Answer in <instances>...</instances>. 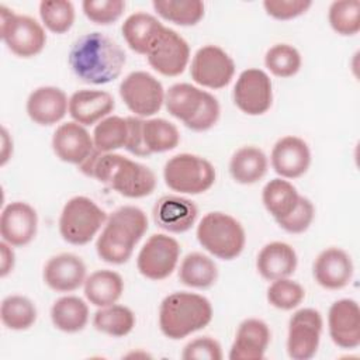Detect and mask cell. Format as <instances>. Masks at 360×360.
Here are the masks:
<instances>
[{
  "label": "cell",
  "mask_w": 360,
  "mask_h": 360,
  "mask_svg": "<svg viewBox=\"0 0 360 360\" xmlns=\"http://www.w3.org/2000/svg\"><path fill=\"white\" fill-rule=\"evenodd\" d=\"M77 167L84 176L96 179L127 198H142L156 188V176L150 167L120 153H103L94 149Z\"/></svg>",
  "instance_id": "1"
},
{
  "label": "cell",
  "mask_w": 360,
  "mask_h": 360,
  "mask_svg": "<svg viewBox=\"0 0 360 360\" xmlns=\"http://www.w3.org/2000/svg\"><path fill=\"white\" fill-rule=\"evenodd\" d=\"M68 62L82 82L105 84L120 77L127 55L112 38L101 32H87L72 44Z\"/></svg>",
  "instance_id": "2"
},
{
  "label": "cell",
  "mask_w": 360,
  "mask_h": 360,
  "mask_svg": "<svg viewBox=\"0 0 360 360\" xmlns=\"http://www.w3.org/2000/svg\"><path fill=\"white\" fill-rule=\"evenodd\" d=\"M146 231V214L135 205H122L108 215L97 238L96 252L105 263L124 264Z\"/></svg>",
  "instance_id": "3"
},
{
  "label": "cell",
  "mask_w": 360,
  "mask_h": 360,
  "mask_svg": "<svg viewBox=\"0 0 360 360\" xmlns=\"http://www.w3.org/2000/svg\"><path fill=\"white\" fill-rule=\"evenodd\" d=\"M214 316L212 305L201 294L188 291H176L166 295L159 307L160 332L179 340L204 329Z\"/></svg>",
  "instance_id": "4"
},
{
  "label": "cell",
  "mask_w": 360,
  "mask_h": 360,
  "mask_svg": "<svg viewBox=\"0 0 360 360\" xmlns=\"http://www.w3.org/2000/svg\"><path fill=\"white\" fill-rule=\"evenodd\" d=\"M165 107L170 115L195 132L211 129L221 114L217 97L190 83L172 84L165 94Z\"/></svg>",
  "instance_id": "5"
},
{
  "label": "cell",
  "mask_w": 360,
  "mask_h": 360,
  "mask_svg": "<svg viewBox=\"0 0 360 360\" xmlns=\"http://www.w3.org/2000/svg\"><path fill=\"white\" fill-rule=\"evenodd\" d=\"M195 236L208 253L221 260L236 259L246 243L242 224L232 215L221 211L205 214L197 225Z\"/></svg>",
  "instance_id": "6"
},
{
  "label": "cell",
  "mask_w": 360,
  "mask_h": 360,
  "mask_svg": "<svg viewBox=\"0 0 360 360\" xmlns=\"http://www.w3.org/2000/svg\"><path fill=\"white\" fill-rule=\"evenodd\" d=\"M108 215L91 198L75 195L66 201L59 217V233L70 245L89 243L104 226Z\"/></svg>",
  "instance_id": "7"
},
{
  "label": "cell",
  "mask_w": 360,
  "mask_h": 360,
  "mask_svg": "<svg viewBox=\"0 0 360 360\" xmlns=\"http://www.w3.org/2000/svg\"><path fill=\"white\" fill-rule=\"evenodd\" d=\"M163 179L170 190L179 194L197 195L214 186L217 172L205 158L193 153H179L166 162Z\"/></svg>",
  "instance_id": "8"
},
{
  "label": "cell",
  "mask_w": 360,
  "mask_h": 360,
  "mask_svg": "<svg viewBox=\"0 0 360 360\" xmlns=\"http://www.w3.org/2000/svg\"><path fill=\"white\" fill-rule=\"evenodd\" d=\"M0 37L11 53L20 58L37 56L46 44L42 24L30 15L15 14L6 6H0Z\"/></svg>",
  "instance_id": "9"
},
{
  "label": "cell",
  "mask_w": 360,
  "mask_h": 360,
  "mask_svg": "<svg viewBox=\"0 0 360 360\" xmlns=\"http://www.w3.org/2000/svg\"><path fill=\"white\" fill-rule=\"evenodd\" d=\"M165 94L162 83L145 70L131 72L120 83L121 100L139 118L155 115L165 104Z\"/></svg>",
  "instance_id": "10"
},
{
  "label": "cell",
  "mask_w": 360,
  "mask_h": 360,
  "mask_svg": "<svg viewBox=\"0 0 360 360\" xmlns=\"http://www.w3.org/2000/svg\"><path fill=\"white\" fill-rule=\"evenodd\" d=\"M180 250V245L174 238L166 233H153L138 253V271L153 281L165 280L174 271Z\"/></svg>",
  "instance_id": "11"
},
{
  "label": "cell",
  "mask_w": 360,
  "mask_h": 360,
  "mask_svg": "<svg viewBox=\"0 0 360 360\" xmlns=\"http://www.w3.org/2000/svg\"><path fill=\"white\" fill-rule=\"evenodd\" d=\"M323 319L318 309L301 308L288 321L287 353L292 360H309L319 347Z\"/></svg>",
  "instance_id": "12"
},
{
  "label": "cell",
  "mask_w": 360,
  "mask_h": 360,
  "mask_svg": "<svg viewBox=\"0 0 360 360\" xmlns=\"http://www.w3.org/2000/svg\"><path fill=\"white\" fill-rule=\"evenodd\" d=\"M191 79L207 89L226 87L235 75L233 59L217 45L201 46L191 59Z\"/></svg>",
  "instance_id": "13"
},
{
  "label": "cell",
  "mask_w": 360,
  "mask_h": 360,
  "mask_svg": "<svg viewBox=\"0 0 360 360\" xmlns=\"http://www.w3.org/2000/svg\"><path fill=\"white\" fill-rule=\"evenodd\" d=\"M148 63L163 76H179L190 60L187 41L174 30L163 27L146 53Z\"/></svg>",
  "instance_id": "14"
},
{
  "label": "cell",
  "mask_w": 360,
  "mask_h": 360,
  "mask_svg": "<svg viewBox=\"0 0 360 360\" xmlns=\"http://www.w3.org/2000/svg\"><path fill=\"white\" fill-rule=\"evenodd\" d=\"M233 103L246 115H262L273 104V84L269 75L256 68L240 72L233 86Z\"/></svg>",
  "instance_id": "15"
},
{
  "label": "cell",
  "mask_w": 360,
  "mask_h": 360,
  "mask_svg": "<svg viewBox=\"0 0 360 360\" xmlns=\"http://www.w3.org/2000/svg\"><path fill=\"white\" fill-rule=\"evenodd\" d=\"M328 330L332 342L340 349H356L360 345V308L357 301L342 298L328 312Z\"/></svg>",
  "instance_id": "16"
},
{
  "label": "cell",
  "mask_w": 360,
  "mask_h": 360,
  "mask_svg": "<svg viewBox=\"0 0 360 360\" xmlns=\"http://www.w3.org/2000/svg\"><path fill=\"white\" fill-rule=\"evenodd\" d=\"M38 214L28 202L13 201L0 215V235L4 242L20 248L28 245L37 235Z\"/></svg>",
  "instance_id": "17"
},
{
  "label": "cell",
  "mask_w": 360,
  "mask_h": 360,
  "mask_svg": "<svg viewBox=\"0 0 360 360\" xmlns=\"http://www.w3.org/2000/svg\"><path fill=\"white\" fill-rule=\"evenodd\" d=\"M274 172L283 179H297L307 173L311 165V150L308 143L295 135L280 138L270 155Z\"/></svg>",
  "instance_id": "18"
},
{
  "label": "cell",
  "mask_w": 360,
  "mask_h": 360,
  "mask_svg": "<svg viewBox=\"0 0 360 360\" xmlns=\"http://www.w3.org/2000/svg\"><path fill=\"white\" fill-rule=\"evenodd\" d=\"M354 266L350 255L340 248H326L315 259L312 274L315 281L325 290H340L353 277Z\"/></svg>",
  "instance_id": "19"
},
{
  "label": "cell",
  "mask_w": 360,
  "mask_h": 360,
  "mask_svg": "<svg viewBox=\"0 0 360 360\" xmlns=\"http://www.w3.org/2000/svg\"><path fill=\"white\" fill-rule=\"evenodd\" d=\"M86 264L75 253H59L48 259L44 266V283L56 292H72L86 280Z\"/></svg>",
  "instance_id": "20"
},
{
  "label": "cell",
  "mask_w": 360,
  "mask_h": 360,
  "mask_svg": "<svg viewBox=\"0 0 360 360\" xmlns=\"http://www.w3.org/2000/svg\"><path fill=\"white\" fill-rule=\"evenodd\" d=\"M52 149L56 158L65 163L79 166L96 149L93 136L86 127L69 121L60 124L52 135Z\"/></svg>",
  "instance_id": "21"
},
{
  "label": "cell",
  "mask_w": 360,
  "mask_h": 360,
  "mask_svg": "<svg viewBox=\"0 0 360 360\" xmlns=\"http://www.w3.org/2000/svg\"><path fill=\"white\" fill-rule=\"evenodd\" d=\"M197 205L183 195H162L153 207L155 224L166 232H187L197 219Z\"/></svg>",
  "instance_id": "22"
},
{
  "label": "cell",
  "mask_w": 360,
  "mask_h": 360,
  "mask_svg": "<svg viewBox=\"0 0 360 360\" xmlns=\"http://www.w3.org/2000/svg\"><path fill=\"white\" fill-rule=\"evenodd\" d=\"M25 110L31 121L49 127L62 121L66 112H69V98L59 87L41 86L30 93Z\"/></svg>",
  "instance_id": "23"
},
{
  "label": "cell",
  "mask_w": 360,
  "mask_h": 360,
  "mask_svg": "<svg viewBox=\"0 0 360 360\" xmlns=\"http://www.w3.org/2000/svg\"><path fill=\"white\" fill-rule=\"evenodd\" d=\"M269 325L257 318L242 321L229 349L231 360H262L270 343Z\"/></svg>",
  "instance_id": "24"
},
{
  "label": "cell",
  "mask_w": 360,
  "mask_h": 360,
  "mask_svg": "<svg viewBox=\"0 0 360 360\" xmlns=\"http://www.w3.org/2000/svg\"><path fill=\"white\" fill-rule=\"evenodd\" d=\"M115 108L114 97L105 90L83 89L69 97V115L75 122L89 127L98 124Z\"/></svg>",
  "instance_id": "25"
},
{
  "label": "cell",
  "mask_w": 360,
  "mask_h": 360,
  "mask_svg": "<svg viewBox=\"0 0 360 360\" xmlns=\"http://www.w3.org/2000/svg\"><path fill=\"white\" fill-rule=\"evenodd\" d=\"M298 264L294 248L285 242L266 243L256 257L257 273L267 281L290 277Z\"/></svg>",
  "instance_id": "26"
},
{
  "label": "cell",
  "mask_w": 360,
  "mask_h": 360,
  "mask_svg": "<svg viewBox=\"0 0 360 360\" xmlns=\"http://www.w3.org/2000/svg\"><path fill=\"white\" fill-rule=\"evenodd\" d=\"M163 27L165 25L155 15L136 11L125 18L121 27V32L127 45L134 52L146 56L149 48Z\"/></svg>",
  "instance_id": "27"
},
{
  "label": "cell",
  "mask_w": 360,
  "mask_h": 360,
  "mask_svg": "<svg viewBox=\"0 0 360 360\" xmlns=\"http://www.w3.org/2000/svg\"><path fill=\"white\" fill-rule=\"evenodd\" d=\"M83 290L84 297L91 305L103 308L115 304L121 298L124 292V280L117 271L101 269L86 277Z\"/></svg>",
  "instance_id": "28"
},
{
  "label": "cell",
  "mask_w": 360,
  "mask_h": 360,
  "mask_svg": "<svg viewBox=\"0 0 360 360\" xmlns=\"http://www.w3.org/2000/svg\"><path fill=\"white\" fill-rule=\"evenodd\" d=\"M269 160L266 153L253 145L235 150L229 160V173L239 184H255L267 173Z\"/></svg>",
  "instance_id": "29"
},
{
  "label": "cell",
  "mask_w": 360,
  "mask_h": 360,
  "mask_svg": "<svg viewBox=\"0 0 360 360\" xmlns=\"http://www.w3.org/2000/svg\"><path fill=\"white\" fill-rule=\"evenodd\" d=\"M51 321L60 332L77 333L89 322V305L80 297L63 295L51 307Z\"/></svg>",
  "instance_id": "30"
},
{
  "label": "cell",
  "mask_w": 360,
  "mask_h": 360,
  "mask_svg": "<svg viewBox=\"0 0 360 360\" xmlns=\"http://www.w3.org/2000/svg\"><path fill=\"white\" fill-rule=\"evenodd\" d=\"M218 278V269L215 262L200 252H191L184 256L179 269V280L181 284L205 290L215 284Z\"/></svg>",
  "instance_id": "31"
},
{
  "label": "cell",
  "mask_w": 360,
  "mask_h": 360,
  "mask_svg": "<svg viewBox=\"0 0 360 360\" xmlns=\"http://www.w3.org/2000/svg\"><path fill=\"white\" fill-rule=\"evenodd\" d=\"M300 194L287 179L276 177L267 181L262 190V201L267 212L277 221L288 215L297 205Z\"/></svg>",
  "instance_id": "32"
},
{
  "label": "cell",
  "mask_w": 360,
  "mask_h": 360,
  "mask_svg": "<svg viewBox=\"0 0 360 360\" xmlns=\"http://www.w3.org/2000/svg\"><path fill=\"white\" fill-rule=\"evenodd\" d=\"M135 322V314L128 307L117 302L98 308L93 316V326L112 338H122L131 333Z\"/></svg>",
  "instance_id": "33"
},
{
  "label": "cell",
  "mask_w": 360,
  "mask_h": 360,
  "mask_svg": "<svg viewBox=\"0 0 360 360\" xmlns=\"http://www.w3.org/2000/svg\"><path fill=\"white\" fill-rule=\"evenodd\" d=\"M152 7L163 20L180 27L198 24L205 10L201 0H153Z\"/></svg>",
  "instance_id": "34"
},
{
  "label": "cell",
  "mask_w": 360,
  "mask_h": 360,
  "mask_svg": "<svg viewBox=\"0 0 360 360\" xmlns=\"http://www.w3.org/2000/svg\"><path fill=\"white\" fill-rule=\"evenodd\" d=\"M142 135L149 155L169 152L180 142V132L177 127L165 118L143 120Z\"/></svg>",
  "instance_id": "35"
},
{
  "label": "cell",
  "mask_w": 360,
  "mask_h": 360,
  "mask_svg": "<svg viewBox=\"0 0 360 360\" xmlns=\"http://www.w3.org/2000/svg\"><path fill=\"white\" fill-rule=\"evenodd\" d=\"M0 318L7 329L27 330L37 321V307L24 295H8L1 301Z\"/></svg>",
  "instance_id": "36"
},
{
  "label": "cell",
  "mask_w": 360,
  "mask_h": 360,
  "mask_svg": "<svg viewBox=\"0 0 360 360\" xmlns=\"http://www.w3.org/2000/svg\"><path fill=\"white\" fill-rule=\"evenodd\" d=\"M91 136L94 148L103 153L125 148L128 138L127 118L120 115L105 117L98 124H96Z\"/></svg>",
  "instance_id": "37"
},
{
  "label": "cell",
  "mask_w": 360,
  "mask_h": 360,
  "mask_svg": "<svg viewBox=\"0 0 360 360\" xmlns=\"http://www.w3.org/2000/svg\"><path fill=\"white\" fill-rule=\"evenodd\" d=\"M328 21L336 34L342 37L356 35L360 31V1L336 0L330 3Z\"/></svg>",
  "instance_id": "38"
},
{
  "label": "cell",
  "mask_w": 360,
  "mask_h": 360,
  "mask_svg": "<svg viewBox=\"0 0 360 360\" xmlns=\"http://www.w3.org/2000/svg\"><path fill=\"white\" fill-rule=\"evenodd\" d=\"M267 70L277 77H291L298 73L302 65L301 53L290 44H276L264 55Z\"/></svg>",
  "instance_id": "39"
},
{
  "label": "cell",
  "mask_w": 360,
  "mask_h": 360,
  "mask_svg": "<svg viewBox=\"0 0 360 360\" xmlns=\"http://www.w3.org/2000/svg\"><path fill=\"white\" fill-rule=\"evenodd\" d=\"M39 17L48 31L65 34L75 22V6L68 0H42L39 3Z\"/></svg>",
  "instance_id": "40"
},
{
  "label": "cell",
  "mask_w": 360,
  "mask_h": 360,
  "mask_svg": "<svg viewBox=\"0 0 360 360\" xmlns=\"http://www.w3.org/2000/svg\"><path fill=\"white\" fill-rule=\"evenodd\" d=\"M266 298L271 307L281 311H291L304 301L305 290L300 283L288 277L278 278L269 285Z\"/></svg>",
  "instance_id": "41"
},
{
  "label": "cell",
  "mask_w": 360,
  "mask_h": 360,
  "mask_svg": "<svg viewBox=\"0 0 360 360\" xmlns=\"http://www.w3.org/2000/svg\"><path fill=\"white\" fill-rule=\"evenodd\" d=\"M84 15L94 24L108 25L115 22L125 10L122 0H84L82 3Z\"/></svg>",
  "instance_id": "42"
},
{
  "label": "cell",
  "mask_w": 360,
  "mask_h": 360,
  "mask_svg": "<svg viewBox=\"0 0 360 360\" xmlns=\"http://www.w3.org/2000/svg\"><path fill=\"white\" fill-rule=\"evenodd\" d=\"M314 217H315L314 204L311 202L309 198L300 195L294 210L284 218L277 219L276 222L281 229H284L288 233H302L311 226Z\"/></svg>",
  "instance_id": "43"
},
{
  "label": "cell",
  "mask_w": 360,
  "mask_h": 360,
  "mask_svg": "<svg viewBox=\"0 0 360 360\" xmlns=\"http://www.w3.org/2000/svg\"><path fill=\"white\" fill-rule=\"evenodd\" d=\"M181 357L184 360H221L222 349L218 340L210 336H200L183 347Z\"/></svg>",
  "instance_id": "44"
},
{
  "label": "cell",
  "mask_w": 360,
  "mask_h": 360,
  "mask_svg": "<svg viewBox=\"0 0 360 360\" xmlns=\"http://www.w3.org/2000/svg\"><path fill=\"white\" fill-rule=\"evenodd\" d=\"M312 6L311 0H264L266 13L280 21H287L305 14Z\"/></svg>",
  "instance_id": "45"
},
{
  "label": "cell",
  "mask_w": 360,
  "mask_h": 360,
  "mask_svg": "<svg viewBox=\"0 0 360 360\" xmlns=\"http://www.w3.org/2000/svg\"><path fill=\"white\" fill-rule=\"evenodd\" d=\"M127 122H128V138H127L125 149L135 156H141V158L149 156L145 148L143 135H142L143 118L131 115V117H127Z\"/></svg>",
  "instance_id": "46"
},
{
  "label": "cell",
  "mask_w": 360,
  "mask_h": 360,
  "mask_svg": "<svg viewBox=\"0 0 360 360\" xmlns=\"http://www.w3.org/2000/svg\"><path fill=\"white\" fill-rule=\"evenodd\" d=\"M15 264V255L13 250V246L7 242H0V277L8 276Z\"/></svg>",
  "instance_id": "47"
},
{
  "label": "cell",
  "mask_w": 360,
  "mask_h": 360,
  "mask_svg": "<svg viewBox=\"0 0 360 360\" xmlns=\"http://www.w3.org/2000/svg\"><path fill=\"white\" fill-rule=\"evenodd\" d=\"M0 155H1V158H0L1 166H4L13 155V139L10 138V134L4 127L1 128V152H0Z\"/></svg>",
  "instance_id": "48"
}]
</instances>
